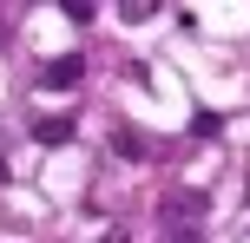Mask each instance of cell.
<instances>
[{"instance_id": "obj_1", "label": "cell", "mask_w": 250, "mask_h": 243, "mask_svg": "<svg viewBox=\"0 0 250 243\" xmlns=\"http://www.w3.org/2000/svg\"><path fill=\"white\" fill-rule=\"evenodd\" d=\"M158 230H204V197L178 191L171 204H158Z\"/></svg>"}, {"instance_id": "obj_2", "label": "cell", "mask_w": 250, "mask_h": 243, "mask_svg": "<svg viewBox=\"0 0 250 243\" xmlns=\"http://www.w3.org/2000/svg\"><path fill=\"white\" fill-rule=\"evenodd\" d=\"M79 79H86V59H79V53H66V59H46V66H40V86H46V92H73Z\"/></svg>"}, {"instance_id": "obj_3", "label": "cell", "mask_w": 250, "mask_h": 243, "mask_svg": "<svg viewBox=\"0 0 250 243\" xmlns=\"http://www.w3.org/2000/svg\"><path fill=\"white\" fill-rule=\"evenodd\" d=\"M33 138H40V145H66V138H73V118H66V112L33 118Z\"/></svg>"}, {"instance_id": "obj_4", "label": "cell", "mask_w": 250, "mask_h": 243, "mask_svg": "<svg viewBox=\"0 0 250 243\" xmlns=\"http://www.w3.org/2000/svg\"><path fill=\"white\" fill-rule=\"evenodd\" d=\"M119 20H132V26H145V20H151V7H145V0H125V7H119Z\"/></svg>"}, {"instance_id": "obj_5", "label": "cell", "mask_w": 250, "mask_h": 243, "mask_svg": "<svg viewBox=\"0 0 250 243\" xmlns=\"http://www.w3.org/2000/svg\"><path fill=\"white\" fill-rule=\"evenodd\" d=\"M99 243H125V230H119V224H112V230H105V237H99Z\"/></svg>"}]
</instances>
